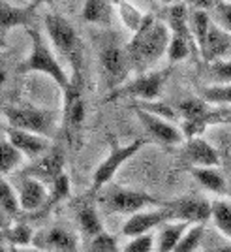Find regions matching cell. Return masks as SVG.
Returning a JSON list of instances; mask_svg holds the SVG:
<instances>
[{
	"mask_svg": "<svg viewBox=\"0 0 231 252\" xmlns=\"http://www.w3.org/2000/svg\"><path fill=\"white\" fill-rule=\"evenodd\" d=\"M36 4L32 6H15L10 2H0V36L15 27H29Z\"/></svg>",
	"mask_w": 231,
	"mask_h": 252,
	"instance_id": "cell-19",
	"label": "cell"
},
{
	"mask_svg": "<svg viewBox=\"0 0 231 252\" xmlns=\"http://www.w3.org/2000/svg\"><path fill=\"white\" fill-rule=\"evenodd\" d=\"M177 115L180 119V132L184 139L200 137V134H203V130L209 125L231 123L228 119V111L205 104L201 98L182 100L177 105Z\"/></svg>",
	"mask_w": 231,
	"mask_h": 252,
	"instance_id": "cell-3",
	"label": "cell"
},
{
	"mask_svg": "<svg viewBox=\"0 0 231 252\" xmlns=\"http://www.w3.org/2000/svg\"><path fill=\"white\" fill-rule=\"evenodd\" d=\"M70 196V179L66 173H62L60 177L57 179L55 183H51V189H49V198H47V205L45 211L55 207L57 203H60L62 200H66Z\"/></svg>",
	"mask_w": 231,
	"mask_h": 252,
	"instance_id": "cell-33",
	"label": "cell"
},
{
	"mask_svg": "<svg viewBox=\"0 0 231 252\" xmlns=\"http://www.w3.org/2000/svg\"><path fill=\"white\" fill-rule=\"evenodd\" d=\"M0 209L6 211L11 219L21 211V205H19V200H17L15 189H13L2 175H0Z\"/></svg>",
	"mask_w": 231,
	"mask_h": 252,
	"instance_id": "cell-30",
	"label": "cell"
},
{
	"mask_svg": "<svg viewBox=\"0 0 231 252\" xmlns=\"http://www.w3.org/2000/svg\"><path fill=\"white\" fill-rule=\"evenodd\" d=\"M0 252H4V247H2V241H0Z\"/></svg>",
	"mask_w": 231,
	"mask_h": 252,
	"instance_id": "cell-43",
	"label": "cell"
},
{
	"mask_svg": "<svg viewBox=\"0 0 231 252\" xmlns=\"http://www.w3.org/2000/svg\"><path fill=\"white\" fill-rule=\"evenodd\" d=\"M210 220L216 230L231 241V203L226 200L210 201Z\"/></svg>",
	"mask_w": 231,
	"mask_h": 252,
	"instance_id": "cell-25",
	"label": "cell"
},
{
	"mask_svg": "<svg viewBox=\"0 0 231 252\" xmlns=\"http://www.w3.org/2000/svg\"><path fill=\"white\" fill-rule=\"evenodd\" d=\"M115 11H116V15H118V19H120V23H122L132 34H136V32L141 29V25H143L145 17H147V13L137 10L136 6L130 4V2H115Z\"/></svg>",
	"mask_w": 231,
	"mask_h": 252,
	"instance_id": "cell-27",
	"label": "cell"
},
{
	"mask_svg": "<svg viewBox=\"0 0 231 252\" xmlns=\"http://www.w3.org/2000/svg\"><path fill=\"white\" fill-rule=\"evenodd\" d=\"M228 192H231V179H230V183H228Z\"/></svg>",
	"mask_w": 231,
	"mask_h": 252,
	"instance_id": "cell-42",
	"label": "cell"
},
{
	"mask_svg": "<svg viewBox=\"0 0 231 252\" xmlns=\"http://www.w3.org/2000/svg\"><path fill=\"white\" fill-rule=\"evenodd\" d=\"M6 77H8V74H6V70L0 66V85L2 83H6Z\"/></svg>",
	"mask_w": 231,
	"mask_h": 252,
	"instance_id": "cell-39",
	"label": "cell"
},
{
	"mask_svg": "<svg viewBox=\"0 0 231 252\" xmlns=\"http://www.w3.org/2000/svg\"><path fill=\"white\" fill-rule=\"evenodd\" d=\"M15 194H17V200H19V205H21L23 211H29V213L45 211L49 190L42 181L30 177V175H23L17 181Z\"/></svg>",
	"mask_w": 231,
	"mask_h": 252,
	"instance_id": "cell-15",
	"label": "cell"
},
{
	"mask_svg": "<svg viewBox=\"0 0 231 252\" xmlns=\"http://www.w3.org/2000/svg\"><path fill=\"white\" fill-rule=\"evenodd\" d=\"M11 226V217L6 211L0 209V231H6Z\"/></svg>",
	"mask_w": 231,
	"mask_h": 252,
	"instance_id": "cell-38",
	"label": "cell"
},
{
	"mask_svg": "<svg viewBox=\"0 0 231 252\" xmlns=\"http://www.w3.org/2000/svg\"><path fill=\"white\" fill-rule=\"evenodd\" d=\"M6 239L13 245V247H29L32 241H34V231L29 224L25 222H19L15 226H10L8 230L4 231Z\"/></svg>",
	"mask_w": 231,
	"mask_h": 252,
	"instance_id": "cell-32",
	"label": "cell"
},
{
	"mask_svg": "<svg viewBox=\"0 0 231 252\" xmlns=\"http://www.w3.org/2000/svg\"><path fill=\"white\" fill-rule=\"evenodd\" d=\"M87 252H120V247H118L115 235L104 231V233L96 235L94 239L88 241Z\"/></svg>",
	"mask_w": 231,
	"mask_h": 252,
	"instance_id": "cell-35",
	"label": "cell"
},
{
	"mask_svg": "<svg viewBox=\"0 0 231 252\" xmlns=\"http://www.w3.org/2000/svg\"><path fill=\"white\" fill-rule=\"evenodd\" d=\"M218 252H231V245H226V247H220Z\"/></svg>",
	"mask_w": 231,
	"mask_h": 252,
	"instance_id": "cell-40",
	"label": "cell"
},
{
	"mask_svg": "<svg viewBox=\"0 0 231 252\" xmlns=\"http://www.w3.org/2000/svg\"><path fill=\"white\" fill-rule=\"evenodd\" d=\"M190 173L203 189L210 190L218 196L228 194V181L224 179V175L216 168H192Z\"/></svg>",
	"mask_w": 231,
	"mask_h": 252,
	"instance_id": "cell-23",
	"label": "cell"
},
{
	"mask_svg": "<svg viewBox=\"0 0 231 252\" xmlns=\"http://www.w3.org/2000/svg\"><path fill=\"white\" fill-rule=\"evenodd\" d=\"M77 224H79L81 233H83L88 241L105 231L104 224L100 220L98 211H96L90 203H85V205H81V207L77 209Z\"/></svg>",
	"mask_w": 231,
	"mask_h": 252,
	"instance_id": "cell-24",
	"label": "cell"
},
{
	"mask_svg": "<svg viewBox=\"0 0 231 252\" xmlns=\"http://www.w3.org/2000/svg\"><path fill=\"white\" fill-rule=\"evenodd\" d=\"M23 162L21 153L10 141H0V175H6Z\"/></svg>",
	"mask_w": 231,
	"mask_h": 252,
	"instance_id": "cell-29",
	"label": "cell"
},
{
	"mask_svg": "<svg viewBox=\"0 0 231 252\" xmlns=\"http://www.w3.org/2000/svg\"><path fill=\"white\" fill-rule=\"evenodd\" d=\"M200 98L209 105H231V85H210L201 89Z\"/></svg>",
	"mask_w": 231,
	"mask_h": 252,
	"instance_id": "cell-28",
	"label": "cell"
},
{
	"mask_svg": "<svg viewBox=\"0 0 231 252\" xmlns=\"http://www.w3.org/2000/svg\"><path fill=\"white\" fill-rule=\"evenodd\" d=\"M169 40H171V32H169L168 25L154 19V15L147 13L141 29L126 43V53L130 64H132V72H137V75L147 74L168 53Z\"/></svg>",
	"mask_w": 231,
	"mask_h": 252,
	"instance_id": "cell-1",
	"label": "cell"
},
{
	"mask_svg": "<svg viewBox=\"0 0 231 252\" xmlns=\"http://www.w3.org/2000/svg\"><path fill=\"white\" fill-rule=\"evenodd\" d=\"M171 215L173 222H186L190 226H203L210 219V201L201 198H180L164 203Z\"/></svg>",
	"mask_w": 231,
	"mask_h": 252,
	"instance_id": "cell-13",
	"label": "cell"
},
{
	"mask_svg": "<svg viewBox=\"0 0 231 252\" xmlns=\"http://www.w3.org/2000/svg\"><path fill=\"white\" fill-rule=\"evenodd\" d=\"M120 252H156V239H154L152 233L130 239Z\"/></svg>",
	"mask_w": 231,
	"mask_h": 252,
	"instance_id": "cell-37",
	"label": "cell"
},
{
	"mask_svg": "<svg viewBox=\"0 0 231 252\" xmlns=\"http://www.w3.org/2000/svg\"><path fill=\"white\" fill-rule=\"evenodd\" d=\"M100 66H102V74L104 81L109 89V93H113L116 89H120L128 81V75L132 72V64L128 59L126 45H107L100 53Z\"/></svg>",
	"mask_w": 231,
	"mask_h": 252,
	"instance_id": "cell-9",
	"label": "cell"
},
{
	"mask_svg": "<svg viewBox=\"0 0 231 252\" xmlns=\"http://www.w3.org/2000/svg\"><path fill=\"white\" fill-rule=\"evenodd\" d=\"M184 155L192 164V168H218L220 166L218 151L201 137H194V139L186 141Z\"/></svg>",
	"mask_w": 231,
	"mask_h": 252,
	"instance_id": "cell-17",
	"label": "cell"
},
{
	"mask_svg": "<svg viewBox=\"0 0 231 252\" xmlns=\"http://www.w3.org/2000/svg\"><path fill=\"white\" fill-rule=\"evenodd\" d=\"M29 36H30V53L29 57L19 64V72L27 74V72H40V74L49 75L55 83L66 93L72 85V79L68 72L64 70L62 63L57 59V55L53 53L49 43L43 40V36L34 29H29Z\"/></svg>",
	"mask_w": 231,
	"mask_h": 252,
	"instance_id": "cell-2",
	"label": "cell"
},
{
	"mask_svg": "<svg viewBox=\"0 0 231 252\" xmlns=\"http://www.w3.org/2000/svg\"><path fill=\"white\" fill-rule=\"evenodd\" d=\"M85 121V100L83 89H81V75L77 74L72 79L70 89L64 93V107H62V128L68 141L74 143Z\"/></svg>",
	"mask_w": 231,
	"mask_h": 252,
	"instance_id": "cell-10",
	"label": "cell"
},
{
	"mask_svg": "<svg viewBox=\"0 0 231 252\" xmlns=\"http://www.w3.org/2000/svg\"><path fill=\"white\" fill-rule=\"evenodd\" d=\"M188 25H190V32H192V36L196 40V45H198V49L201 53V47L205 45L207 34H209L210 25H212L209 13L205 10H194L188 15Z\"/></svg>",
	"mask_w": 231,
	"mask_h": 252,
	"instance_id": "cell-26",
	"label": "cell"
},
{
	"mask_svg": "<svg viewBox=\"0 0 231 252\" xmlns=\"http://www.w3.org/2000/svg\"><path fill=\"white\" fill-rule=\"evenodd\" d=\"M115 4L105 0H87L83 4V19L88 23H94L100 27H107L113 23L115 15Z\"/></svg>",
	"mask_w": 231,
	"mask_h": 252,
	"instance_id": "cell-21",
	"label": "cell"
},
{
	"mask_svg": "<svg viewBox=\"0 0 231 252\" xmlns=\"http://www.w3.org/2000/svg\"><path fill=\"white\" fill-rule=\"evenodd\" d=\"M4 117L10 128L25 130L43 137H51L58 123V115L55 111L34 105H8L4 109Z\"/></svg>",
	"mask_w": 231,
	"mask_h": 252,
	"instance_id": "cell-4",
	"label": "cell"
},
{
	"mask_svg": "<svg viewBox=\"0 0 231 252\" xmlns=\"http://www.w3.org/2000/svg\"><path fill=\"white\" fill-rule=\"evenodd\" d=\"M32 245L40 252H77L79 239L70 230L60 228V226H53V228H47V230L40 231L38 235H34Z\"/></svg>",
	"mask_w": 231,
	"mask_h": 252,
	"instance_id": "cell-14",
	"label": "cell"
},
{
	"mask_svg": "<svg viewBox=\"0 0 231 252\" xmlns=\"http://www.w3.org/2000/svg\"><path fill=\"white\" fill-rule=\"evenodd\" d=\"M6 137L13 147L21 153V157L30 158V160H38V158L45 157L49 153V137L36 136L25 130H17V128H8L6 130Z\"/></svg>",
	"mask_w": 231,
	"mask_h": 252,
	"instance_id": "cell-16",
	"label": "cell"
},
{
	"mask_svg": "<svg viewBox=\"0 0 231 252\" xmlns=\"http://www.w3.org/2000/svg\"><path fill=\"white\" fill-rule=\"evenodd\" d=\"M194 51L200 53L196 45H192L190 42L182 40V38H179V36H171V40H169V47H168L169 63H180V61L188 59Z\"/></svg>",
	"mask_w": 231,
	"mask_h": 252,
	"instance_id": "cell-31",
	"label": "cell"
},
{
	"mask_svg": "<svg viewBox=\"0 0 231 252\" xmlns=\"http://www.w3.org/2000/svg\"><path fill=\"white\" fill-rule=\"evenodd\" d=\"M139 123L143 125V128L147 130V134L154 141H158L160 145H166V147H175V145H180L184 141V136L180 132L179 125H173L166 119H160L156 115H150L147 111L139 109V107H134Z\"/></svg>",
	"mask_w": 231,
	"mask_h": 252,
	"instance_id": "cell-11",
	"label": "cell"
},
{
	"mask_svg": "<svg viewBox=\"0 0 231 252\" xmlns=\"http://www.w3.org/2000/svg\"><path fill=\"white\" fill-rule=\"evenodd\" d=\"M102 203L109 213H120V215H130V217L145 211L148 205H162L158 198L150 196L147 192L124 189V187L107 189L102 196Z\"/></svg>",
	"mask_w": 231,
	"mask_h": 252,
	"instance_id": "cell-7",
	"label": "cell"
},
{
	"mask_svg": "<svg viewBox=\"0 0 231 252\" xmlns=\"http://www.w3.org/2000/svg\"><path fill=\"white\" fill-rule=\"evenodd\" d=\"M203 231L205 228L203 226H190L186 233L180 237L179 245L175 247V251L173 252H196V249L200 247L201 239H203Z\"/></svg>",
	"mask_w": 231,
	"mask_h": 252,
	"instance_id": "cell-34",
	"label": "cell"
},
{
	"mask_svg": "<svg viewBox=\"0 0 231 252\" xmlns=\"http://www.w3.org/2000/svg\"><path fill=\"white\" fill-rule=\"evenodd\" d=\"M190 224L186 222H166L156 237V252H173L180 237L186 233Z\"/></svg>",
	"mask_w": 231,
	"mask_h": 252,
	"instance_id": "cell-22",
	"label": "cell"
},
{
	"mask_svg": "<svg viewBox=\"0 0 231 252\" xmlns=\"http://www.w3.org/2000/svg\"><path fill=\"white\" fill-rule=\"evenodd\" d=\"M209 75L218 85H231V59L209 63Z\"/></svg>",
	"mask_w": 231,
	"mask_h": 252,
	"instance_id": "cell-36",
	"label": "cell"
},
{
	"mask_svg": "<svg viewBox=\"0 0 231 252\" xmlns=\"http://www.w3.org/2000/svg\"><path fill=\"white\" fill-rule=\"evenodd\" d=\"M45 31L55 51L66 57L70 63H79V38L72 23L60 13L49 11L45 15Z\"/></svg>",
	"mask_w": 231,
	"mask_h": 252,
	"instance_id": "cell-8",
	"label": "cell"
},
{
	"mask_svg": "<svg viewBox=\"0 0 231 252\" xmlns=\"http://www.w3.org/2000/svg\"><path fill=\"white\" fill-rule=\"evenodd\" d=\"M109 143H111L109 155L104 158V162L96 168L94 175H92V189H90L92 194H98L100 190H104L105 187L113 181V177L116 175V171L122 168L130 158H134L141 149L145 147L147 139H145V137H139V139L128 143V145H120L115 137L111 136L109 137Z\"/></svg>",
	"mask_w": 231,
	"mask_h": 252,
	"instance_id": "cell-5",
	"label": "cell"
},
{
	"mask_svg": "<svg viewBox=\"0 0 231 252\" xmlns=\"http://www.w3.org/2000/svg\"><path fill=\"white\" fill-rule=\"evenodd\" d=\"M231 51V34L220 29L218 25H210V31L207 34L205 45L201 47V57L205 63H214V61H224L226 55Z\"/></svg>",
	"mask_w": 231,
	"mask_h": 252,
	"instance_id": "cell-18",
	"label": "cell"
},
{
	"mask_svg": "<svg viewBox=\"0 0 231 252\" xmlns=\"http://www.w3.org/2000/svg\"><path fill=\"white\" fill-rule=\"evenodd\" d=\"M169 74H171V68L137 75L134 79L126 81L120 89L109 93L107 100L113 102L118 98H137L141 102H156L162 94V91H164V87H166Z\"/></svg>",
	"mask_w": 231,
	"mask_h": 252,
	"instance_id": "cell-6",
	"label": "cell"
},
{
	"mask_svg": "<svg viewBox=\"0 0 231 252\" xmlns=\"http://www.w3.org/2000/svg\"><path fill=\"white\" fill-rule=\"evenodd\" d=\"M21 252H40V251H36V249H23Z\"/></svg>",
	"mask_w": 231,
	"mask_h": 252,
	"instance_id": "cell-41",
	"label": "cell"
},
{
	"mask_svg": "<svg viewBox=\"0 0 231 252\" xmlns=\"http://www.w3.org/2000/svg\"><path fill=\"white\" fill-rule=\"evenodd\" d=\"M166 222H173V215L171 211L162 203L158 209H150V211H141V213H136L132 215L124 226H122V235H126L130 239H136V237H143V235H148L150 231L158 228V226H164Z\"/></svg>",
	"mask_w": 231,
	"mask_h": 252,
	"instance_id": "cell-12",
	"label": "cell"
},
{
	"mask_svg": "<svg viewBox=\"0 0 231 252\" xmlns=\"http://www.w3.org/2000/svg\"><path fill=\"white\" fill-rule=\"evenodd\" d=\"M8 252H21V251H17V249H11V251H8Z\"/></svg>",
	"mask_w": 231,
	"mask_h": 252,
	"instance_id": "cell-44",
	"label": "cell"
},
{
	"mask_svg": "<svg viewBox=\"0 0 231 252\" xmlns=\"http://www.w3.org/2000/svg\"><path fill=\"white\" fill-rule=\"evenodd\" d=\"M62 164V155L58 151H49L45 157L38 158V162L32 166V169H29L27 175L42 181L43 185H51L64 173Z\"/></svg>",
	"mask_w": 231,
	"mask_h": 252,
	"instance_id": "cell-20",
	"label": "cell"
}]
</instances>
